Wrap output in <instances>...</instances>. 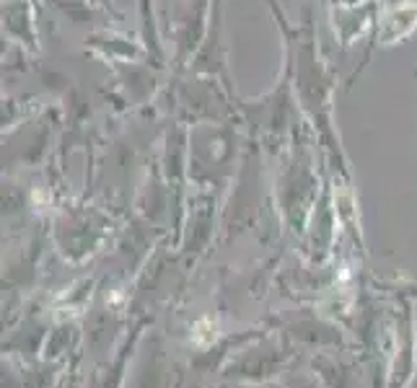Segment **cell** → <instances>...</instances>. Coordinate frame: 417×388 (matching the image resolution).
I'll return each mask as SVG.
<instances>
[]
</instances>
